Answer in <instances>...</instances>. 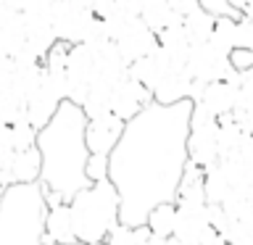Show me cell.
Here are the masks:
<instances>
[{
  "mask_svg": "<svg viewBox=\"0 0 253 245\" xmlns=\"http://www.w3.org/2000/svg\"><path fill=\"white\" fill-rule=\"evenodd\" d=\"M87 114L77 103H63L55 119L37 132V150L42 156V177L40 185L50 205L71 203L82 190L90 187L87 179Z\"/></svg>",
  "mask_w": 253,
  "mask_h": 245,
  "instance_id": "obj_2",
  "label": "cell"
},
{
  "mask_svg": "<svg viewBox=\"0 0 253 245\" xmlns=\"http://www.w3.org/2000/svg\"><path fill=\"white\" fill-rule=\"evenodd\" d=\"M209 203L203 205H179L177 203V227H174V240L182 245H201L203 237L211 232Z\"/></svg>",
  "mask_w": 253,
  "mask_h": 245,
  "instance_id": "obj_10",
  "label": "cell"
},
{
  "mask_svg": "<svg viewBox=\"0 0 253 245\" xmlns=\"http://www.w3.org/2000/svg\"><path fill=\"white\" fill-rule=\"evenodd\" d=\"M69 208L79 245L106 243L108 235L122 224V198L111 179L82 190L69 203Z\"/></svg>",
  "mask_w": 253,
  "mask_h": 245,
  "instance_id": "obj_4",
  "label": "cell"
},
{
  "mask_svg": "<svg viewBox=\"0 0 253 245\" xmlns=\"http://www.w3.org/2000/svg\"><path fill=\"white\" fill-rule=\"evenodd\" d=\"M232 53H227L224 47L213 45L211 40L203 45L193 47L187 61V74L195 82L211 84V82H237V71L232 69Z\"/></svg>",
  "mask_w": 253,
  "mask_h": 245,
  "instance_id": "obj_6",
  "label": "cell"
},
{
  "mask_svg": "<svg viewBox=\"0 0 253 245\" xmlns=\"http://www.w3.org/2000/svg\"><path fill=\"white\" fill-rule=\"evenodd\" d=\"M235 37H237V21L235 19H216L211 42L219 45V47H224L227 53H232L235 50Z\"/></svg>",
  "mask_w": 253,
  "mask_h": 245,
  "instance_id": "obj_23",
  "label": "cell"
},
{
  "mask_svg": "<svg viewBox=\"0 0 253 245\" xmlns=\"http://www.w3.org/2000/svg\"><path fill=\"white\" fill-rule=\"evenodd\" d=\"M224 240L227 245H253V213L240 221H229V227L224 229Z\"/></svg>",
  "mask_w": 253,
  "mask_h": 245,
  "instance_id": "obj_21",
  "label": "cell"
},
{
  "mask_svg": "<svg viewBox=\"0 0 253 245\" xmlns=\"http://www.w3.org/2000/svg\"><path fill=\"white\" fill-rule=\"evenodd\" d=\"M232 69L237 74H245V71L253 69V50H232Z\"/></svg>",
  "mask_w": 253,
  "mask_h": 245,
  "instance_id": "obj_26",
  "label": "cell"
},
{
  "mask_svg": "<svg viewBox=\"0 0 253 245\" xmlns=\"http://www.w3.org/2000/svg\"><path fill=\"white\" fill-rule=\"evenodd\" d=\"M3 195H5V187L0 185V203H3Z\"/></svg>",
  "mask_w": 253,
  "mask_h": 245,
  "instance_id": "obj_29",
  "label": "cell"
},
{
  "mask_svg": "<svg viewBox=\"0 0 253 245\" xmlns=\"http://www.w3.org/2000/svg\"><path fill=\"white\" fill-rule=\"evenodd\" d=\"M124 129H126V124L114 114L90 119V122H87V148H90V153L111 156L116 150V145L122 142Z\"/></svg>",
  "mask_w": 253,
  "mask_h": 245,
  "instance_id": "obj_11",
  "label": "cell"
},
{
  "mask_svg": "<svg viewBox=\"0 0 253 245\" xmlns=\"http://www.w3.org/2000/svg\"><path fill=\"white\" fill-rule=\"evenodd\" d=\"M153 92L148 90V87H142L140 82H134V79H129V74H126L122 82L116 84L114 90V98H111V114L119 116L124 124H129L132 119H137L142 111H145L148 106H153Z\"/></svg>",
  "mask_w": 253,
  "mask_h": 245,
  "instance_id": "obj_8",
  "label": "cell"
},
{
  "mask_svg": "<svg viewBox=\"0 0 253 245\" xmlns=\"http://www.w3.org/2000/svg\"><path fill=\"white\" fill-rule=\"evenodd\" d=\"M219 119H213L203 106L193 108V119H190V140H187V153L190 161L201 169L219 163Z\"/></svg>",
  "mask_w": 253,
  "mask_h": 245,
  "instance_id": "obj_5",
  "label": "cell"
},
{
  "mask_svg": "<svg viewBox=\"0 0 253 245\" xmlns=\"http://www.w3.org/2000/svg\"><path fill=\"white\" fill-rule=\"evenodd\" d=\"M63 103H66V100L61 98V92L55 90V84L50 82V77H47V71H45V77H42V82H40V87L27 98L29 124L35 126L37 132H42L45 126L55 119V114L61 111Z\"/></svg>",
  "mask_w": 253,
  "mask_h": 245,
  "instance_id": "obj_9",
  "label": "cell"
},
{
  "mask_svg": "<svg viewBox=\"0 0 253 245\" xmlns=\"http://www.w3.org/2000/svg\"><path fill=\"white\" fill-rule=\"evenodd\" d=\"M150 229L148 227H126L119 224L114 232L108 235L106 245H150Z\"/></svg>",
  "mask_w": 253,
  "mask_h": 245,
  "instance_id": "obj_20",
  "label": "cell"
},
{
  "mask_svg": "<svg viewBox=\"0 0 253 245\" xmlns=\"http://www.w3.org/2000/svg\"><path fill=\"white\" fill-rule=\"evenodd\" d=\"M95 245H106V243H95Z\"/></svg>",
  "mask_w": 253,
  "mask_h": 245,
  "instance_id": "obj_30",
  "label": "cell"
},
{
  "mask_svg": "<svg viewBox=\"0 0 253 245\" xmlns=\"http://www.w3.org/2000/svg\"><path fill=\"white\" fill-rule=\"evenodd\" d=\"M42 177V156L37 148L16 153L13 158V185H40Z\"/></svg>",
  "mask_w": 253,
  "mask_h": 245,
  "instance_id": "obj_18",
  "label": "cell"
},
{
  "mask_svg": "<svg viewBox=\"0 0 253 245\" xmlns=\"http://www.w3.org/2000/svg\"><path fill=\"white\" fill-rule=\"evenodd\" d=\"M235 50H253V19L237 21V37H235Z\"/></svg>",
  "mask_w": 253,
  "mask_h": 245,
  "instance_id": "obj_25",
  "label": "cell"
},
{
  "mask_svg": "<svg viewBox=\"0 0 253 245\" xmlns=\"http://www.w3.org/2000/svg\"><path fill=\"white\" fill-rule=\"evenodd\" d=\"M182 27H185V32H187L190 45L198 47V45L209 42V40L213 37V27H216V19H213V16L203 8L201 0H198V5L185 16V19H182Z\"/></svg>",
  "mask_w": 253,
  "mask_h": 245,
  "instance_id": "obj_16",
  "label": "cell"
},
{
  "mask_svg": "<svg viewBox=\"0 0 253 245\" xmlns=\"http://www.w3.org/2000/svg\"><path fill=\"white\" fill-rule=\"evenodd\" d=\"M114 45H116V50L122 53L126 66H132V63L148 58V55H153L158 50V35L142 19H134V21L126 24V29L122 32V37H119Z\"/></svg>",
  "mask_w": 253,
  "mask_h": 245,
  "instance_id": "obj_7",
  "label": "cell"
},
{
  "mask_svg": "<svg viewBox=\"0 0 253 245\" xmlns=\"http://www.w3.org/2000/svg\"><path fill=\"white\" fill-rule=\"evenodd\" d=\"M235 114L253 116V69L237 74V108Z\"/></svg>",
  "mask_w": 253,
  "mask_h": 245,
  "instance_id": "obj_22",
  "label": "cell"
},
{
  "mask_svg": "<svg viewBox=\"0 0 253 245\" xmlns=\"http://www.w3.org/2000/svg\"><path fill=\"white\" fill-rule=\"evenodd\" d=\"M74 245H79V243H74Z\"/></svg>",
  "mask_w": 253,
  "mask_h": 245,
  "instance_id": "obj_31",
  "label": "cell"
},
{
  "mask_svg": "<svg viewBox=\"0 0 253 245\" xmlns=\"http://www.w3.org/2000/svg\"><path fill=\"white\" fill-rule=\"evenodd\" d=\"M213 119H224L232 116L237 108V82H211L203 87L201 103Z\"/></svg>",
  "mask_w": 253,
  "mask_h": 245,
  "instance_id": "obj_12",
  "label": "cell"
},
{
  "mask_svg": "<svg viewBox=\"0 0 253 245\" xmlns=\"http://www.w3.org/2000/svg\"><path fill=\"white\" fill-rule=\"evenodd\" d=\"M47 211L42 185H11L0 203V245H53L45 237Z\"/></svg>",
  "mask_w": 253,
  "mask_h": 245,
  "instance_id": "obj_3",
  "label": "cell"
},
{
  "mask_svg": "<svg viewBox=\"0 0 253 245\" xmlns=\"http://www.w3.org/2000/svg\"><path fill=\"white\" fill-rule=\"evenodd\" d=\"M171 71V66L166 63L164 53L156 50L153 55H148V58H142L137 63H132L129 69H126V74H129V79H134V82H140L142 87H148L150 92L156 90L158 84L166 79V74Z\"/></svg>",
  "mask_w": 253,
  "mask_h": 245,
  "instance_id": "obj_13",
  "label": "cell"
},
{
  "mask_svg": "<svg viewBox=\"0 0 253 245\" xmlns=\"http://www.w3.org/2000/svg\"><path fill=\"white\" fill-rule=\"evenodd\" d=\"M195 103L148 106L124 129L111 153L108 179L122 198V224L145 227L150 211L177 203L179 185L190 163L187 140Z\"/></svg>",
  "mask_w": 253,
  "mask_h": 245,
  "instance_id": "obj_1",
  "label": "cell"
},
{
  "mask_svg": "<svg viewBox=\"0 0 253 245\" xmlns=\"http://www.w3.org/2000/svg\"><path fill=\"white\" fill-rule=\"evenodd\" d=\"M203 193H206V203L209 205H221L235 193L232 182H229L227 171L221 169V163H213L209 169H203Z\"/></svg>",
  "mask_w": 253,
  "mask_h": 245,
  "instance_id": "obj_17",
  "label": "cell"
},
{
  "mask_svg": "<svg viewBox=\"0 0 253 245\" xmlns=\"http://www.w3.org/2000/svg\"><path fill=\"white\" fill-rule=\"evenodd\" d=\"M45 237L53 245H74L77 235H74V219H71V208L66 203L61 205H50L45 219Z\"/></svg>",
  "mask_w": 253,
  "mask_h": 245,
  "instance_id": "obj_14",
  "label": "cell"
},
{
  "mask_svg": "<svg viewBox=\"0 0 253 245\" xmlns=\"http://www.w3.org/2000/svg\"><path fill=\"white\" fill-rule=\"evenodd\" d=\"M5 71H13V58L5 50H0V74H5Z\"/></svg>",
  "mask_w": 253,
  "mask_h": 245,
  "instance_id": "obj_27",
  "label": "cell"
},
{
  "mask_svg": "<svg viewBox=\"0 0 253 245\" xmlns=\"http://www.w3.org/2000/svg\"><path fill=\"white\" fill-rule=\"evenodd\" d=\"M140 19L145 21L156 35H161V32L182 24V16L174 11L171 0H148V3H142V16Z\"/></svg>",
  "mask_w": 253,
  "mask_h": 245,
  "instance_id": "obj_15",
  "label": "cell"
},
{
  "mask_svg": "<svg viewBox=\"0 0 253 245\" xmlns=\"http://www.w3.org/2000/svg\"><path fill=\"white\" fill-rule=\"evenodd\" d=\"M108 171H111V156H95L92 153L90 161H87V179H90V185L106 182Z\"/></svg>",
  "mask_w": 253,
  "mask_h": 245,
  "instance_id": "obj_24",
  "label": "cell"
},
{
  "mask_svg": "<svg viewBox=\"0 0 253 245\" xmlns=\"http://www.w3.org/2000/svg\"><path fill=\"white\" fill-rule=\"evenodd\" d=\"M145 227L150 229V235H153V237L171 240V237H174V227H177V203H164V205H158V208H153Z\"/></svg>",
  "mask_w": 253,
  "mask_h": 245,
  "instance_id": "obj_19",
  "label": "cell"
},
{
  "mask_svg": "<svg viewBox=\"0 0 253 245\" xmlns=\"http://www.w3.org/2000/svg\"><path fill=\"white\" fill-rule=\"evenodd\" d=\"M245 198H248V203H251V208H253V179H251V185L245 187Z\"/></svg>",
  "mask_w": 253,
  "mask_h": 245,
  "instance_id": "obj_28",
  "label": "cell"
}]
</instances>
